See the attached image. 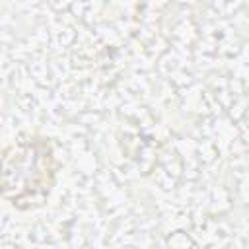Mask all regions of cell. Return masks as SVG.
Returning a JSON list of instances; mask_svg holds the SVG:
<instances>
[{"label":"cell","mask_w":249,"mask_h":249,"mask_svg":"<svg viewBox=\"0 0 249 249\" xmlns=\"http://www.w3.org/2000/svg\"><path fill=\"white\" fill-rule=\"evenodd\" d=\"M54 183V154L47 138L14 142L0 158V196L16 208L45 204Z\"/></svg>","instance_id":"cell-1"}]
</instances>
